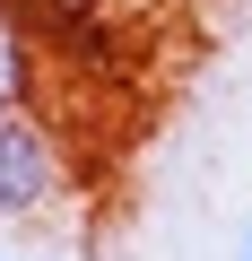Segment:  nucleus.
Wrapping results in <instances>:
<instances>
[{
    "label": "nucleus",
    "instance_id": "f257e3e1",
    "mask_svg": "<svg viewBox=\"0 0 252 261\" xmlns=\"http://www.w3.org/2000/svg\"><path fill=\"white\" fill-rule=\"evenodd\" d=\"M78 183V157L61 140V122L44 113H0V226H26V218H52Z\"/></svg>",
    "mask_w": 252,
    "mask_h": 261
},
{
    "label": "nucleus",
    "instance_id": "f03ea898",
    "mask_svg": "<svg viewBox=\"0 0 252 261\" xmlns=\"http://www.w3.org/2000/svg\"><path fill=\"white\" fill-rule=\"evenodd\" d=\"M35 105V35H26V9L0 0V113Z\"/></svg>",
    "mask_w": 252,
    "mask_h": 261
},
{
    "label": "nucleus",
    "instance_id": "7ed1b4c3",
    "mask_svg": "<svg viewBox=\"0 0 252 261\" xmlns=\"http://www.w3.org/2000/svg\"><path fill=\"white\" fill-rule=\"evenodd\" d=\"M18 9H26V18H87L96 0H18Z\"/></svg>",
    "mask_w": 252,
    "mask_h": 261
},
{
    "label": "nucleus",
    "instance_id": "20e7f679",
    "mask_svg": "<svg viewBox=\"0 0 252 261\" xmlns=\"http://www.w3.org/2000/svg\"><path fill=\"white\" fill-rule=\"evenodd\" d=\"M243 261H252V226H243Z\"/></svg>",
    "mask_w": 252,
    "mask_h": 261
}]
</instances>
